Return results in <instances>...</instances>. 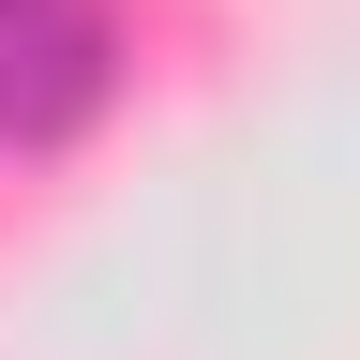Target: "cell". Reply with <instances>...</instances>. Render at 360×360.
Returning a JSON list of instances; mask_svg holds the SVG:
<instances>
[{
  "mask_svg": "<svg viewBox=\"0 0 360 360\" xmlns=\"http://www.w3.org/2000/svg\"><path fill=\"white\" fill-rule=\"evenodd\" d=\"M105 90H120L105 0H0V150H60V135H90Z\"/></svg>",
  "mask_w": 360,
  "mask_h": 360,
  "instance_id": "cell-1",
  "label": "cell"
}]
</instances>
